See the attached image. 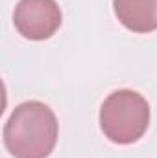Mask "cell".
I'll use <instances>...</instances> for the list:
<instances>
[{
	"mask_svg": "<svg viewBox=\"0 0 157 158\" xmlns=\"http://www.w3.org/2000/svg\"><path fill=\"white\" fill-rule=\"evenodd\" d=\"M59 123L43 101L17 105L4 125V145L13 158H48L56 149Z\"/></svg>",
	"mask_w": 157,
	"mask_h": 158,
	"instance_id": "6da1fadb",
	"label": "cell"
},
{
	"mask_svg": "<svg viewBox=\"0 0 157 158\" xmlns=\"http://www.w3.org/2000/svg\"><path fill=\"white\" fill-rule=\"evenodd\" d=\"M150 127V105L135 90H115L100 107V129L118 145L139 142Z\"/></svg>",
	"mask_w": 157,
	"mask_h": 158,
	"instance_id": "7a4b0ae2",
	"label": "cell"
},
{
	"mask_svg": "<svg viewBox=\"0 0 157 158\" xmlns=\"http://www.w3.org/2000/svg\"><path fill=\"white\" fill-rule=\"evenodd\" d=\"M63 22L61 7L56 0H20L15 6V30L28 40L50 39Z\"/></svg>",
	"mask_w": 157,
	"mask_h": 158,
	"instance_id": "3957f363",
	"label": "cell"
},
{
	"mask_svg": "<svg viewBox=\"0 0 157 158\" xmlns=\"http://www.w3.org/2000/svg\"><path fill=\"white\" fill-rule=\"evenodd\" d=\"M118 22L133 33H152L157 30V0H113Z\"/></svg>",
	"mask_w": 157,
	"mask_h": 158,
	"instance_id": "277c9868",
	"label": "cell"
}]
</instances>
